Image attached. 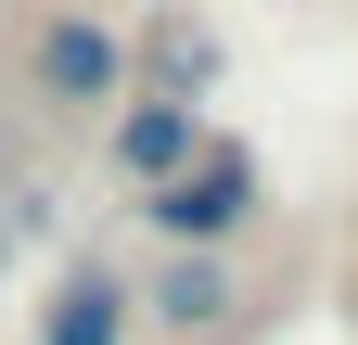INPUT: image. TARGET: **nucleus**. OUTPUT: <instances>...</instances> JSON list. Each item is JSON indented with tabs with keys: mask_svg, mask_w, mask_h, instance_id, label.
Here are the masks:
<instances>
[{
	"mask_svg": "<svg viewBox=\"0 0 358 345\" xmlns=\"http://www.w3.org/2000/svg\"><path fill=\"white\" fill-rule=\"evenodd\" d=\"M256 205H268V166H256V141L205 128V154L179 166V179H154V192H141V230H154V243H217V256H231V243L256 230Z\"/></svg>",
	"mask_w": 358,
	"mask_h": 345,
	"instance_id": "f257e3e1",
	"label": "nucleus"
},
{
	"mask_svg": "<svg viewBox=\"0 0 358 345\" xmlns=\"http://www.w3.org/2000/svg\"><path fill=\"white\" fill-rule=\"evenodd\" d=\"M128 26H103V13H38V38H26V90L52 103V115H90L103 128L115 103H128Z\"/></svg>",
	"mask_w": 358,
	"mask_h": 345,
	"instance_id": "f03ea898",
	"label": "nucleus"
},
{
	"mask_svg": "<svg viewBox=\"0 0 358 345\" xmlns=\"http://www.w3.org/2000/svg\"><path fill=\"white\" fill-rule=\"evenodd\" d=\"M205 154V103H179V90H141L128 77V103L103 115V166L128 192H154V179H179V166Z\"/></svg>",
	"mask_w": 358,
	"mask_h": 345,
	"instance_id": "7ed1b4c3",
	"label": "nucleus"
},
{
	"mask_svg": "<svg viewBox=\"0 0 358 345\" xmlns=\"http://www.w3.org/2000/svg\"><path fill=\"white\" fill-rule=\"evenodd\" d=\"M243 307V269L217 243H166V269L141 281V332H231Z\"/></svg>",
	"mask_w": 358,
	"mask_h": 345,
	"instance_id": "20e7f679",
	"label": "nucleus"
},
{
	"mask_svg": "<svg viewBox=\"0 0 358 345\" xmlns=\"http://www.w3.org/2000/svg\"><path fill=\"white\" fill-rule=\"evenodd\" d=\"M38 345H141V281L103 269V256H77V269L38 294Z\"/></svg>",
	"mask_w": 358,
	"mask_h": 345,
	"instance_id": "39448f33",
	"label": "nucleus"
},
{
	"mask_svg": "<svg viewBox=\"0 0 358 345\" xmlns=\"http://www.w3.org/2000/svg\"><path fill=\"white\" fill-rule=\"evenodd\" d=\"M128 64H154L141 90H179V103H205V90H217V38H205L192 13H166V26H154L141 52H128Z\"/></svg>",
	"mask_w": 358,
	"mask_h": 345,
	"instance_id": "423d86ee",
	"label": "nucleus"
},
{
	"mask_svg": "<svg viewBox=\"0 0 358 345\" xmlns=\"http://www.w3.org/2000/svg\"><path fill=\"white\" fill-rule=\"evenodd\" d=\"M0 269H13V218H0Z\"/></svg>",
	"mask_w": 358,
	"mask_h": 345,
	"instance_id": "0eeeda50",
	"label": "nucleus"
}]
</instances>
